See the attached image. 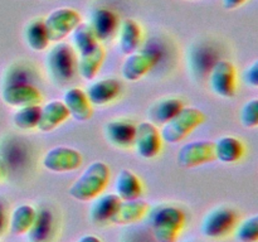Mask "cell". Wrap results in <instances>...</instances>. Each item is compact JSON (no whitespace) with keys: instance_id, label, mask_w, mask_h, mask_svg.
<instances>
[{"instance_id":"obj_1","label":"cell","mask_w":258,"mask_h":242,"mask_svg":"<svg viewBox=\"0 0 258 242\" xmlns=\"http://www.w3.org/2000/svg\"><path fill=\"white\" fill-rule=\"evenodd\" d=\"M110 180V166L103 161L91 163L68 188V194L80 202L92 201L103 193Z\"/></svg>"},{"instance_id":"obj_2","label":"cell","mask_w":258,"mask_h":242,"mask_svg":"<svg viewBox=\"0 0 258 242\" xmlns=\"http://www.w3.org/2000/svg\"><path fill=\"white\" fill-rule=\"evenodd\" d=\"M185 224V213L175 206H159L150 213V227L156 242H176Z\"/></svg>"},{"instance_id":"obj_3","label":"cell","mask_w":258,"mask_h":242,"mask_svg":"<svg viewBox=\"0 0 258 242\" xmlns=\"http://www.w3.org/2000/svg\"><path fill=\"white\" fill-rule=\"evenodd\" d=\"M45 66L54 82L68 83L77 72V53L66 42H58L48 50Z\"/></svg>"},{"instance_id":"obj_4","label":"cell","mask_w":258,"mask_h":242,"mask_svg":"<svg viewBox=\"0 0 258 242\" xmlns=\"http://www.w3.org/2000/svg\"><path fill=\"white\" fill-rule=\"evenodd\" d=\"M206 121V115L197 107L181 108L178 115L165 123L160 130L163 141L168 144H176L188 138L198 126Z\"/></svg>"},{"instance_id":"obj_5","label":"cell","mask_w":258,"mask_h":242,"mask_svg":"<svg viewBox=\"0 0 258 242\" xmlns=\"http://www.w3.org/2000/svg\"><path fill=\"white\" fill-rule=\"evenodd\" d=\"M238 222V216L233 208L219 206L211 209L204 216L201 224V232L208 238H223L234 231Z\"/></svg>"},{"instance_id":"obj_6","label":"cell","mask_w":258,"mask_h":242,"mask_svg":"<svg viewBox=\"0 0 258 242\" xmlns=\"http://www.w3.org/2000/svg\"><path fill=\"white\" fill-rule=\"evenodd\" d=\"M212 92L222 98H232L237 93V71L228 59H218L208 73Z\"/></svg>"},{"instance_id":"obj_7","label":"cell","mask_w":258,"mask_h":242,"mask_svg":"<svg viewBox=\"0 0 258 242\" xmlns=\"http://www.w3.org/2000/svg\"><path fill=\"white\" fill-rule=\"evenodd\" d=\"M82 22L81 14L72 8H58L50 12L44 19L49 40L53 43L62 42Z\"/></svg>"},{"instance_id":"obj_8","label":"cell","mask_w":258,"mask_h":242,"mask_svg":"<svg viewBox=\"0 0 258 242\" xmlns=\"http://www.w3.org/2000/svg\"><path fill=\"white\" fill-rule=\"evenodd\" d=\"M82 154L77 149L64 145L49 149L42 159L43 166L53 173H70L77 170L82 165Z\"/></svg>"},{"instance_id":"obj_9","label":"cell","mask_w":258,"mask_h":242,"mask_svg":"<svg viewBox=\"0 0 258 242\" xmlns=\"http://www.w3.org/2000/svg\"><path fill=\"white\" fill-rule=\"evenodd\" d=\"M158 60L159 54L156 50H136L126 55L121 66V76L123 80L136 82L148 75L155 67Z\"/></svg>"},{"instance_id":"obj_10","label":"cell","mask_w":258,"mask_h":242,"mask_svg":"<svg viewBox=\"0 0 258 242\" xmlns=\"http://www.w3.org/2000/svg\"><path fill=\"white\" fill-rule=\"evenodd\" d=\"M0 95L5 105L17 108L23 106L39 105L43 100L39 88L29 82L3 83Z\"/></svg>"},{"instance_id":"obj_11","label":"cell","mask_w":258,"mask_h":242,"mask_svg":"<svg viewBox=\"0 0 258 242\" xmlns=\"http://www.w3.org/2000/svg\"><path fill=\"white\" fill-rule=\"evenodd\" d=\"M163 143L160 130L151 121H144L136 126L134 146L141 158L153 159L158 156L163 148Z\"/></svg>"},{"instance_id":"obj_12","label":"cell","mask_w":258,"mask_h":242,"mask_svg":"<svg viewBox=\"0 0 258 242\" xmlns=\"http://www.w3.org/2000/svg\"><path fill=\"white\" fill-rule=\"evenodd\" d=\"M216 160L213 141L199 140L184 144L178 153V164L181 168L190 169Z\"/></svg>"},{"instance_id":"obj_13","label":"cell","mask_w":258,"mask_h":242,"mask_svg":"<svg viewBox=\"0 0 258 242\" xmlns=\"http://www.w3.org/2000/svg\"><path fill=\"white\" fill-rule=\"evenodd\" d=\"M98 42H106L115 37L120 25L118 15L107 8H96L92 10L88 22Z\"/></svg>"},{"instance_id":"obj_14","label":"cell","mask_w":258,"mask_h":242,"mask_svg":"<svg viewBox=\"0 0 258 242\" xmlns=\"http://www.w3.org/2000/svg\"><path fill=\"white\" fill-rule=\"evenodd\" d=\"M136 124L127 118H115L105 125V136L110 144L120 149L134 146L136 136Z\"/></svg>"},{"instance_id":"obj_15","label":"cell","mask_w":258,"mask_h":242,"mask_svg":"<svg viewBox=\"0 0 258 242\" xmlns=\"http://www.w3.org/2000/svg\"><path fill=\"white\" fill-rule=\"evenodd\" d=\"M121 90L122 87H121L120 81L112 77H107L92 82L85 92L91 105L105 106L115 101L120 96Z\"/></svg>"},{"instance_id":"obj_16","label":"cell","mask_w":258,"mask_h":242,"mask_svg":"<svg viewBox=\"0 0 258 242\" xmlns=\"http://www.w3.org/2000/svg\"><path fill=\"white\" fill-rule=\"evenodd\" d=\"M63 103L67 107L71 117L76 121H87L92 117V105L82 88H68L63 95Z\"/></svg>"},{"instance_id":"obj_17","label":"cell","mask_w":258,"mask_h":242,"mask_svg":"<svg viewBox=\"0 0 258 242\" xmlns=\"http://www.w3.org/2000/svg\"><path fill=\"white\" fill-rule=\"evenodd\" d=\"M120 203L121 199L116 193H101L92 199L90 207V219L95 224H105L111 222Z\"/></svg>"},{"instance_id":"obj_18","label":"cell","mask_w":258,"mask_h":242,"mask_svg":"<svg viewBox=\"0 0 258 242\" xmlns=\"http://www.w3.org/2000/svg\"><path fill=\"white\" fill-rule=\"evenodd\" d=\"M68 117L70 112L63 101L52 100L45 103L40 110V118L37 129L42 133H50L67 121Z\"/></svg>"},{"instance_id":"obj_19","label":"cell","mask_w":258,"mask_h":242,"mask_svg":"<svg viewBox=\"0 0 258 242\" xmlns=\"http://www.w3.org/2000/svg\"><path fill=\"white\" fill-rule=\"evenodd\" d=\"M118 48L122 54L136 52L143 43V29L134 19H125L118 25Z\"/></svg>"},{"instance_id":"obj_20","label":"cell","mask_w":258,"mask_h":242,"mask_svg":"<svg viewBox=\"0 0 258 242\" xmlns=\"http://www.w3.org/2000/svg\"><path fill=\"white\" fill-rule=\"evenodd\" d=\"M144 192L141 179L130 169H121L115 180V193L121 201L140 198Z\"/></svg>"},{"instance_id":"obj_21","label":"cell","mask_w":258,"mask_h":242,"mask_svg":"<svg viewBox=\"0 0 258 242\" xmlns=\"http://www.w3.org/2000/svg\"><path fill=\"white\" fill-rule=\"evenodd\" d=\"M149 204L143 199H133V201H121L117 211L113 214L111 223L120 224H131L139 222L148 214Z\"/></svg>"},{"instance_id":"obj_22","label":"cell","mask_w":258,"mask_h":242,"mask_svg":"<svg viewBox=\"0 0 258 242\" xmlns=\"http://www.w3.org/2000/svg\"><path fill=\"white\" fill-rule=\"evenodd\" d=\"M105 48L98 43L93 49L77 54V72L83 80L92 81L97 76L103 60H105Z\"/></svg>"},{"instance_id":"obj_23","label":"cell","mask_w":258,"mask_h":242,"mask_svg":"<svg viewBox=\"0 0 258 242\" xmlns=\"http://www.w3.org/2000/svg\"><path fill=\"white\" fill-rule=\"evenodd\" d=\"M184 107V102L179 97H164L154 102L148 111L149 118L153 124L164 125L178 115Z\"/></svg>"},{"instance_id":"obj_24","label":"cell","mask_w":258,"mask_h":242,"mask_svg":"<svg viewBox=\"0 0 258 242\" xmlns=\"http://www.w3.org/2000/svg\"><path fill=\"white\" fill-rule=\"evenodd\" d=\"M216 160L224 164H232L238 161L244 154V145L238 138L234 136H222L213 141Z\"/></svg>"},{"instance_id":"obj_25","label":"cell","mask_w":258,"mask_h":242,"mask_svg":"<svg viewBox=\"0 0 258 242\" xmlns=\"http://www.w3.org/2000/svg\"><path fill=\"white\" fill-rule=\"evenodd\" d=\"M29 242H49L54 234V217L48 209L37 211L32 227L27 232Z\"/></svg>"},{"instance_id":"obj_26","label":"cell","mask_w":258,"mask_h":242,"mask_svg":"<svg viewBox=\"0 0 258 242\" xmlns=\"http://www.w3.org/2000/svg\"><path fill=\"white\" fill-rule=\"evenodd\" d=\"M35 214H37V209L30 204H20V206L15 207L10 214L9 221H8L10 232L15 236L27 234L34 222Z\"/></svg>"},{"instance_id":"obj_27","label":"cell","mask_w":258,"mask_h":242,"mask_svg":"<svg viewBox=\"0 0 258 242\" xmlns=\"http://www.w3.org/2000/svg\"><path fill=\"white\" fill-rule=\"evenodd\" d=\"M24 38L28 47L34 52H43L49 47V37L45 29L44 19L37 18L30 20L24 29Z\"/></svg>"},{"instance_id":"obj_28","label":"cell","mask_w":258,"mask_h":242,"mask_svg":"<svg viewBox=\"0 0 258 242\" xmlns=\"http://www.w3.org/2000/svg\"><path fill=\"white\" fill-rule=\"evenodd\" d=\"M71 35H72L73 48H75L77 54H82V53L88 52V50L93 49L98 43H101L98 42L92 28L90 27L88 23L81 22L75 28V30L71 33Z\"/></svg>"},{"instance_id":"obj_29","label":"cell","mask_w":258,"mask_h":242,"mask_svg":"<svg viewBox=\"0 0 258 242\" xmlns=\"http://www.w3.org/2000/svg\"><path fill=\"white\" fill-rule=\"evenodd\" d=\"M40 110H42V107L39 105L18 107L17 111L13 113V124L20 130L37 129L40 118Z\"/></svg>"},{"instance_id":"obj_30","label":"cell","mask_w":258,"mask_h":242,"mask_svg":"<svg viewBox=\"0 0 258 242\" xmlns=\"http://www.w3.org/2000/svg\"><path fill=\"white\" fill-rule=\"evenodd\" d=\"M236 238L241 242H257L258 241V216L248 217L239 222L234 228Z\"/></svg>"},{"instance_id":"obj_31","label":"cell","mask_w":258,"mask_h":242,"mask_svg":"<svg viewBox=\"0 0 258 242\" xmlns=\"http://www.w3.org/2000/svg\"><path fill=\"white\" fill-rule=\"evenodd\" d=\"M239 120L243 128L254 129L258 125V100L252 98L247 101L241 108L239 112Z\"/></svg>"},{"instance_id":"obj_32","label":"cell","mask_w":258,"mask_h":242,"mask_svg":"<svg viewBox=\"0 0 258 242\" xmlns=\"http://www.w3.org/2000/svg\"><path fill=\"white\" fill-rule=\"evenodd\" d=\"M243 81L247 86L257 87L258 86V62L253 60L243 72Z\"/></svg>"},{"instance_id":"obj_33","label":"cell","mask_w":258,"mask_h":242,"mask_svg":"<svg viewBox=\"0 0 258 242\" xmlns=\"http://www.w3.org/2000/svg\"><path fill=\"white\" fill-rule=\"evenodd\" d=\"M8 224V213H7V204L0 198V234L5 231Z\"/></svg>"},{"instance_id":"obj_34","label":"cell","mask_w":258,"mask_h":242,"mask_svg":"<svg viewBox=\"0 0 258 242\" xmlns=\"http://www.w3.org/2000/svg\"><path fill=\"white\" fill-rule=\"evenodd\" d=\"M248 0H222V5H223L226 10H234L237 8L242 7L243 4H246Z\"/></svg>"},{"instance_id":"obj_35","label":"cell","mask_w":258,"mask_h":242,"mask_svg":"<svg viewBox=\"0 0 258 242\" xmlns=\"http://www.w3.org/2000/svg\"><path fill=\"white\" fill-rule=\"evenodd\" d=\"M77 242H102L97 236H93V234H85V236L80 237Z\"/></svg>"},{"instance_id":"obj_36","label":"cell","mask_w":258,"mask_h":242,"mask_svg":"<svg viewBox=\"0 0 258 242\" xmlns=\"http://www.w3.org/2000/svg\"><path fill=\"white\" fill-rule=\"evenodd\" d=\"M2 174H3V168L2 165H0V178H2Z\"/></svg>"},{"instance_id":"obj_37","label":"cell","mask_w":258,"mask_h":242,"mask_svg":"<svg viewBox=\"0 0 258 242\" xmlns=\"http://www.w3.org/2000/svg\"><path fill=\"white\" fill-rule=\"evenodd\" d=\"M0 242H2V241H0Z\"/></svg>"}]
</instances>
